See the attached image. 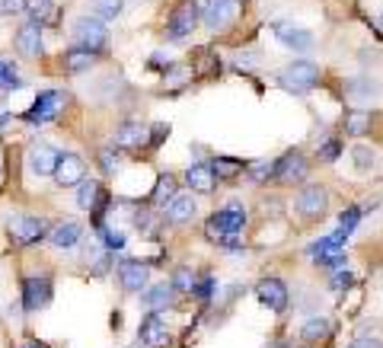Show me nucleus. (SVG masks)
Returning a JSON list of instances; mask_svg holds the SVG:
<instances>
[{"label":"nucleus","mask_w":383,"mask_h":348,"mask_svg":"<svg viewBox=\"0 0 383 348\" xmlns=\"http://www.w3.org/2000/svg\"><path fill=\"white\" fill-rule=\"evenodd\" d=\"M70 35H74V42L80 45V49L86 51H103L105 42H109V32H105V22L96 20V16H80V20H74V26H70Z\"/></svg>","instance_id":"f257e3e1"},{"label":"nucleus","mask_w":383,"mask_h":348,"mask_svg":"<svg viewBox=\"0 0 383 348\" xmlns=\"http://www.w3.org/2000/svg\"><path fill=\"white\" fill-rule=\"evenodd\" d=\"M281 84H285L287 90H294V93L313 90V86L320 84V67H316L313 61H306V58L291 61L285 70H281Z\"/></svg>","instance_id":"f03ea898"},{"label":"nucleus","mask_w":383,"mask_h":348,"mask_svg":"<svg viewBox=\"0 0 383 348\" xmlns=\"http://www.w3.org/2000/svg\"><path fill=\"white\" fill-rule=\"evenodd\" d=\"M198 4L195 0H182L179 7L169 13V20H167V35L173 39V42H182V39H188V35L195 32V26H198Z\"/></svg>","instance_id":"7ed1b4c3"},{"label":"nucleus","mask_w":383,"mask_h":348,"mask_svg":"<svg viewBox=\"0 0 383 348\" xmlns=\"http://www.w3.org/2000/svg\"><path fill=\"white\" fill-rule=\"evenodd\" d=\"M67 105V96H64L61 90H42L39 96H35L32 109L26 112V122L29 125H45V122L58 119V112Z\"/></svg>","instance_id":"20e7f679"},{"label":"nucleus","mask_w":383,"mask_h":348,"mask_svg":"<svg viewBox=\"0 0 383 348\" xmlns=\"http://www.w3.org/2000/svg\"><path fill=\"white\" fill-rule=\"evenodd\" d=\"M10 230H13V237L22 246H32L48 237V221L45 217H32V214H20L16 221H10Z\"/></svg>","instance_id":"39448f33"},{"label":"nucleus","mask_w":383,"mask_h":348,"mask_svg":"<svg viewBox=\"0 0 383 348\" xmlns=\"http://www.w3.org/2000/svg\"><path fill=\"white\" fill-rule=\"evenodd\" d=\"M138 335H141V345H147V348H169V342H173L167 323L160 320V314H157V310H153V314H147L144 320H141Z\"/></svg>","instance_id":"423d86ee"},{"label":"nucleus","mask_w":383,"mask_h":348,"mask_svg":"<svg viewBox=\"0 0 383 348\" xmlns=\"http://www.w3.org/2000/svg\"><path fill=\"white\" fill-rule=\"evenodd\" d=\"M256 294L272 314H285L287 310V297H291V294H287V285L281 278H262L256 285Z\"/></svg>","instance_id":"0eeeda50"},{"label":"nucleus","mask_w":383,"mask_h":348,"mask_svg":"<svg viewBox=\"0 0 383 348\" xmlns=\"http://www.w3.org/2000/svg\"><path fill=\"white\" fill-rule=\"evenodd\" d=\"M326 205H329V195L323 186H304L297 192V211L304 217H323L326 214Z\"/></svg>","instance_id":"6e6552de"},{"label":"nucleus","mask_w":383,"mask_h":348,"mask_svg":"<svg viewBox=\"0 0 383 348\" xmlns=\"http://www.w3.org/2000/svg\"><path fill=\"white\" fill-rule=\"evenodd\" d=\"M84 173H86V167H84V160L77 157V153H61L58 157V167H55V182L58 186H80L84 182Z\"/></svg>","instance_id":"1a4fd4ad"},{"label":"nucleus","mask_w":383,"mask_h":348,"mask_svg":"<svg viewBox=\"0 0 383 348\" xmlns=\"http://www.w3.org/2000/svg\"><path fill=\"white\" fill-rule=\"evenodd\" d=\"M198 16L205 20V26L217 32L233 20V0H205V7H198Z\"/></svg>","instance_id":"9d476101"},{"label":"nucleus","mask_w":383,"mask_h":348,"mask_svg":"<svg viewBox=\"0 0 383 348\" xmlns=\"http://www.w3.org/2000/svg\"><path fill=\"white\" fill-rule=\"evenodd\" d=\"M48 297H51V281L45 278V275H32V278H26V285H22V307H26L29 314L48 304Z\"/></svg>","instance_id":"9b49d317"},{"label":"nucleus","mask_w":383,"mask_h":348,"mask_svg":"<svg viewBox=\"0 0 383 348\" xmlns=\"http://www.w3.org/2000/svg\"><path fill=\"white\" fill-rule=\"evenodd\" d=\"M275 179L285 186H297L306 179V160L300 153H287L285 160H275Z\"/></svg>","instance_id":"f8f14e48"},{"label":"nucleus","mask_w":383,"mask_h":348,"mask_svg":"<svg viewBox=\"0 0 383 348\" xmlns=\"http://www.w3.org/2000/svg\"><path fill=\"white\" fill-rule=\"evenodd\" d=\"M13 45H16V51H20L22 58H42V51H45V45H42V26H35V22L22 26L20 32H16Z\"/></svg>","instance_id":"ddd939ff"},{"label":"nucleus","mask_w":383,"mask_h":348,"mask_svg":"<svg viewBox=\"0 0 383 348\" xmlns=\"http://www.w3.org/2000/svg\"><path fill=\"white\" fill-rule=\"evenodd\" d=\"M48 240L55 250H74L80 240H84V227H80V221H61L55 230H48Z\"/></svg>","instance_id":"4468645a"},{"label":"nucleus","mask_w":383,"mask_h":348,"mask_svg":"<svg viewBox=\"0 0 383 348\" xmlns=\"http://www.w3.org/2000/svg\"><path fill=\"white\" fill-rule=\"evenodd\" d=\"M58 157H61V153L51 144H35L32 150H29V169H32L35 176H51L58 167Z\"/></svg>","instance_id":"2eb2a0df"},{"label":"nucleus","mask_w":383,"mask_h":348,"mask_svg":"<svg viewBox=\"0 0 383 348\" xmlns=\"http://www.w3.org/2000/svg\"><path fill=\"white\" fill-rule=\"evenodd\" d=\"M211 224H214L217 230H223V233H240L246 224V208L240 202H230L227 208H221L214 217H211Z\"/></svg>","instance_id":"dca6fc26"},{"label":"nucleus","mask_w":383,"mask_h":348,"mask_svg":"<svg viewBox=\"0 0 383 348\" xmlns=\"http://www.w3.org/2000/svg\"><path fill=\"white\" fill-rule=\"evenodd\" d=\"M275 35H278V42L285 45V49H291V51H310L313 49V35L306 32V29H300V26H287V22H281V26H275Z\"/></svg>","instance_id":"f3484780"},{"label":"nucleus","mask_w":383,"mask_h":348,"mask_svg":"<svg viewBox=\"0 0 383 348\" xmlns=\"http://www.w3.org/2000/svg\"><path fill=\"white\" fill-rule=\"evenodd\" d=\"M119 281L125 291H141V288H147V265L141 262V259H125V262L119 265Z\"/></svg>","instance_id":"a211bd4d"},{"label":"nucleus","mask_w":383,"mask_h":348,"mask_svg":"<svg viewBox=\"0 0 383 348\" xmlns=\"http://www.w3.org/2000/svg\"><path fill=\"white\" fill-rule=\"evenodd\" d=\"M167 205V221L169 224H186V221H192L195 217V211H198V205H195V198L192 195H173L169 202H163Z\"/></svg>","instance_id":"6ab92c4d"},{"label":"nucleus","mask_w":383,"mask_h":348,"mask_svg":"<svg viewBox=\"0 0 383 348\" xmlns=\"http://www.w3.org/2000/svg\"><path fill=\"white\" fill-rule=\"evenodd\" d=\"M22 10L29 13V20H32L35 26H51V22H58V7L51 0H26Z\"/></svg>","instance_id":"aec40b11"},{"label":"nucleus","mask_w":383,"mask_h":348,"mask_svg":"<svg viewBox=\"0 0 383 348\" xmlns=\"http://www.w3.org/2000/svg\"><path fill=\"white\" fill-rule=\"evenodd\" d=\"M77 205L84 211H103V205H105V195H103V186L99 182H84L80 186V192H77Z\"/></svg>","instance_id":"412c9836"},{"label":"nucleus","mask_w":383,"mask_h":348,"mask_svg":"<svg viewBox=\"0 0 383 348\" xmlns=\"http://www.w3.org/2000/svg\"><path fill=\"white\" fill-rule=\"evenodd\" d=\"M141 304L150 307V310H167L173 304V285H153L141 291Z\"/></svg>","instance_id":"4be33fe9"},{"label":"nucleus","mask_w":383,"mask_h":348,"mask_svg":"<svg viewBox=\"0 0 383 348\" xmlns=\"http://www.w3.org/2000/svg\"><path fill=\"white\" fill-rule=\"evenodd\" d=\"M115 144L119 147H144L147 144V128L141 122H125L115 131Z\"/></svg>","instance_id":"5701e85b"},{"label":"nucleus","mask_w":383,"mask_h":348,"mask_svg":"<svg viewBox=\"0 0 383 348\" xmlns=\"http://www.w3.org/2000/svg\"><path fill=\"white\" fill-rule=\"evenodd\" d=\"M186 182L195 192H214V173H211L208 163H195V167L186 169Z\"/></svg>","instance_id":"b1692460"},{"label":"nucleus","mask_w":383,"mask_h":348,"mask_svg":"<svg viewBox=\"0 0 383 348\" xmlns=\"http://www.w3.org/2000/svg\"><path fill=\"white\" fill-rule=\"evenodd\" d=\"M93 61H96V55L77 45V49H70L67 55H64V70H67V74H80V70H90Z\"/></svg>","instance_id":"393cba45"},{"label":"nucleus","mask_w":383,"mask_h":348,"mask_svg":"<svg viewBox=\"0 0 383 348\" xmlns=\"http://www.w3.org/2000/svg\"><path fill=\"white\" fill-rule=\"evenodd\" d=\"M345 240H349V233L345 230H332V233H326L323 240H316L313 246H310V256H326V252H335V250H342L345 246Z\"/></svg>","instance_id":"a878e982"},{"label":"nucleus","mask_w":383,"mask_h":348,"mask_svg":"<svg viewBox=\"0 0 383 348\" xmlns=\"http://www.w3.org/2000/svg\"><path fill=\"white\" fill-rule=\"evenodd\" d=\"M86 7H90V16H96V20H115V16H122V0H86Z\"/></svg>","instance_id":"bb28decb"},{"label":"nucleus","mask_w":383,"mask_h":348,"mask_svg":"<svg viewBox=\"0 0 383 348\" xmlns=\"http://www.w3.org/2000/svg\"><path fill=\"white\" fill-rule=\"evenodd\" d=\"M211 173H214V179H233V176L243 173V160H233V157H217V160L208 163Z\"/></svg>","instance_id":"cd10ccee"},{"label":"nucleus","mask_w":383,"mask_h":348,"mask_svg":"<svg viewBox=\"0 0 383 348\" xmlns=\"http://www.w3.org/2000/svg\"><path fill=\"white\" fill-rule=\"evenodd\" d=\"M326 335H329L326 316H313V320H306L304 329H300V339H306V342H320V339H326Z\"/></svg>","instance_id":"c85d7f7f"},{"label":"nucleus","mask_w":383,"mask_h":348,"mask_svg":"<svg viewBox=\"0 0 383 348\" xmlns=\"http://www.w3.org/2000/svg\"><path fill=\"white\" fill-rule=\"evenodd\" d=\"M20 86H22V77L16 74V67L7 58H0V90H20Z\"/></svg>","instance_id":"c756f323"},{"label":"nucleus","mask_w":383,"mask_h":348,"mask_svg":"<svg viewBox=\"0 0 383 348\" xmlns=\"http://www.w3.org/2000/svg\"><path fill=\"white\" fill-rule=\"evenodd\" d=\"M368 125H370V112H364V109H355L345 115V131L349 134H364Z\"/></svg>","instance_id":"7c9ffc66"},{"label":"nucleus","mask_w":383,"mask_h":348,"mask_svg":"<svg viewBox=\"0 0 383 348\" xmlns=\"http://www.w3.org/2000/svg\"><path fill=\"white\" fill-rule=\"evenodd\" d=\"M246 173L256 182H268V179H275V160H256L246 167Z\"/></svg>","instance_id":"2f4dec72"},{"label":"nucleus","mask_w":383,"mask_h":348,"mask_svg":"<svg viewBox=\"0 0 383 348\" xmlns=\"http://www.w3.org/2000/svg\"><path fill=\"white\" fill-rule=\"evenodd\" d=\"M195 272H192V269H186V265H179V269H176L173 272V291H192V288H195Z\"/></svg>","instance_id":"473e14b6"},{"label":"nucleus","mask_w":383,"mask_h":348,"mask_svg":"<svg viewBox=\"0 0 383 348\" xmlns=\"http://www.w3.org/2000/svg\"><path fill=\"white\" fill-rule=\"evenodd\" d=\"M176 195V179L173 176H160V182H157V188H153V202L163 205L167 198Z\"/></svg>","instance_id":"72a5a7b5"},{"label":"nucleus","mask_w":383,"mask_h":348,"mask_svg":"<svg viewBox=\"0 0 383 348\" xmlns=\"http://www.w3.org/2000/svg\"><path fill=\"white\" fill-rule=\"evenodd\" d=\"M351 157H355V167H358V169H361V173H368V169H370V167H374V157H377V153H374V150H370V147L358 144V147H355V150H351Z\"/></svg>","instance_id":"f704fd0d"},{"label":"nucleus","mask_w":383,"mask_h":348,"mask_svg":"<svg viewBox=\"0 0 383 348\" xmlns=\"http://www.w3.org/2000/svg\"><path fill=\"white\" fill-rule=\"evenodd\" d=\"M349 93H351V96L370 99V96H377V84H374V80H351V84H349Z\"/></svg>","instance_id":"c9c22d12"},{"label":"nucleus","mask_w":383,"mask_h":348,"mask_svg":"<svg viewBox=\"0 0 383 348\" xmlns=\"http://www.w3.org/2000/svg\"><path fill=\"white\" fill-rule=\"evenodd\" d=\"M99 233H103V246H105V250H125V233L109 230V227H103Z\"/></svg>","instance_id":"e433bc0d"},{"label":"nucleus","mask_w":383,"mask_h":348,"mask_svg":"<svg viewBox=\"0 0 383 348\" xmlns=\"http://www.w3.org/2000/svg\"><path fill=\"white\" fill-rule=\"evenodd\" d=\"M358 221H361V208H345L339 217V230H345V233H351V230L358 227Z\"/></svg>","instance_id":"4c0bfd02"},{"label":"nucleus","mask_w":383,"mask_h":348,"mask_svg":"<svg viewBox=\"0 0 383 348\" xmlns=\"http://www.w3.org/2000/svg\"><path fill=\"white\" fill-rule=\"evenodd\" d=\"M86 259H90V262H93V275H103L105 272V269H109V252H105V250H86Z\"/></svg>","instance_id":"58836bf2"},{"label":"nucleus","mask_w":383,"mask_h":348,"mask_svg":"<svg viewBox=\"0 0 383 348\" xmlns=\"http://www.w3.org/2000/svg\"><path fill=\"white\" fill-rule=\"evenodd\" d=\"M316 262L326 265V269H342V265L349 262V256H345L342 250H335V252H326V256H316Z\"/></svg>","instance_id":"ea45409f"},{"label":"nucleus","mask_w":383,"mask_h":348,"mask_svg":"<svg viewBox=\"0 0 383 348\" xmlns=\"http://www.w3.org/2000/svg\"><path fill=\"white\" fill-rule=\"evenodd\" d=\"M351 285H355V275H351L349 269H339V272L332 275V288H335V291H349Z\"/></svg>","instance_id":"a19ab883"},{"label":"nucleus","mask_w":383,"mask_h":348,"mask_svg":"<svg viewBox=\"0 0 383 348\" xmlns=\"http://www.w3.org/2000/svg\"><path fill=\"white\" fill-rule=\"evenodd\" d=\"M192 294H195V297H202V300H208L211 294H214V278H205L202 285H198V281H195V288H192Z\"/></svg>","instance_id":"79ce46f5"},{"label":"nucleus","mask_w":383,"mask_h":348,"mask_svg":"<svg viewBox=\"0 0 383 348\" xmlns=\"http://www.w3.org/2000/svg\"><path fill=\"white\" fill-rule=\"evenodd\" d=\"M339 150H342V147H339V141H329V144H323V147H320V157H323V160H329V163H332L335 157H339Z\"/></svg>","instance_id":"37998d69"},{"label":"nucleus","mask_w":383,"mask_h":348,"mask_svg":"<svg viewBox=\"0 0 383 348\" xmlns=\"http://www.w3.org/2000/svg\"><path fill=\"white\" fill-rule=\"evenodd\" d=\"M26 0H0V13H22Z\"/></svg>","instance_id":"c03bdc74"},{"label":"nucleus","mask_w":383,"mask_h":348,"mask_svg":"<svg viewBox=\"0 0 383 348\" xmlns=\"http://www.w3.org/2000/svg\"><path fill=\"white\" fill-rule=\"evenodd\" d=\"M99 163H103V169H105V173H112V169H115V163H119V157H115V153H112V150H103V157H99Z\"/></svg>","instance_id":"a18cd8bd"},{"label":"nucleus","mask_w":383,"mask_h":348,"mask_svg":"<svg viewBox=\"0 0 383 348\" xmlns=\"http://www.w3.org/2000/svg\"><path fill=\"white\" fill-rule=\"evenodd\" d=\"M351 348H380V339H377V335H361Z\"/></svg>","instance_id":"49530a36"},{"label":"nucleus","mask_w":383,"mask_h":348,"mask_svg":"<svg viewBox=\"0 0 383 348\" xmlns=\"http://www.w3.org/2000/svg\"><path fill=\"white\" fill-rule=\"evenodd\" d=\"M150 134H153V138H147V144H160V141L169 134V125H157Z\"/></svg>","instance_id":"de8ad7c7"},{"label":"nucleus","mask_w":383,"mask_h":348,"mask_svg":"<svg viewBox=\"0 0 383 348\" xmlns=\"http://www.w3.org/2000/svg\"><path fill=\"white\" fill-rule=\"evenodd\" d=\"M26 348H39V342H29V345Z\"/></svg>","instance_id":"09e8293b"},{"label":"nucleus","mask_w":383,"mask_h":348,"mask_svg":"<svg viewBox=\"0 0 383 348\" xmlns=\"http://www.w3.org/2000/svg\"><path fill=\"white\" fill-rule=\"evenodd\" d=\"M0 167H4V157H0Z\"/></svg>","instance_id":"8fccbe9b"}]
</instances>
